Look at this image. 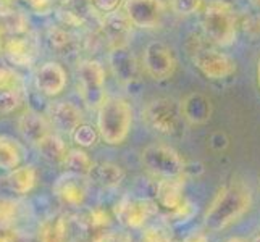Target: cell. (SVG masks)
<instances>
[{
	"label": "cell",
	"instance_id": "83f0119b",
	"mask_svg": "<svg viewBox=\"0 0 260 242\" xmlns=\"http://www.w3.org/2000/svg\"><path fill=\"white\" fill-rule=\"evenodd\" d=\"M20 202L13 199H0V231L12 229L20 218Z\"/></svg>",
	"mask_w": 260,
	"mask_h": 242
},
{
	"label": "cell",
	"instance_id": "836d02e7",
	"mask_svg": "<svg viewBox=\"0 0 260 242\" xmlns=\"http://www.w3.org/2000/svg\"><path fill=\"white\" fill-rule=\"evenodd\" d=\"M89 4H91L92 10L102 15H109L118 10L121 5V0H89Z\"/></svg>",
	"mask_w": 260,
	"mask_h": 242
},
{
	"label": "cell",
	"instance_id": "f35d334b",
	"mask_svg": "<svg viewBox=\"0 0 260 242\" xmlns=\"http://www.w3.org/2000/svg\"><path fill=\"white\" fill-rule=\"evenodd\" d=\"M183 242H209V240H207V236H205L204 232L197 231V232H192V234L187 236Z\"/></svg>",
	"mask_w": 260,
	"mask_h": 242
},
{
	"label": "cell",
	"instance_id": "7a4b0ae2",
	"mask_svg": "<svg viewBox=\"0 0 260 242\" xmlns=\"http://www.w3.org/2000/svg\"><path fill=\"white\" fill-rule=\"evenodd\" d=\"M202 28L205 38L213 46H233L238 34V18L233 5L225 0H210L207 5H204Z\"/></svg>",
	"mask_w": 260,
	"mask_h": 242
},
{
	"label": "cell",
	"instance_id": "f6af8a7d",
	"mask_svg": "<svg viewBox=\"0 0 260 242\" xmlns=\"http://www.w3.org/2000/svg\"><path fill=\"white\" fill-rule=\"evenodd\" d=\"M0 49H2V31H0Z\"/></svg>",
	"mask_w": 260,
	"mask_h": 242
},
{
	"label": "cell",
	"instance_id": "44dd1931",
	"mask_svg": "<svg viewBox=\"0 0 260 242\" xmlns=\"http://www.w3.org/2000/svg\"><path fill=\"white\" fill-rule=\"evenodd\" d=\"M38 183V171L32 165H23L12 169V173L7 176L8 189L15 194L24 195L34 189Z\"/></svg>",
	"mask_w": 260,
	"mask_h": 242
},
{
	"label": "cell",
	"instance_id": "6da1fadb",
	"mask_svg": "<svg viewBox=\"0 0 260 242\" xmlns=\"http://www.w3.org/2000/svg\"><path fill=\"white\" fill-rule=\"evenodd\" d=\"M252 205L250 189L241 181H231L221 187L205 212L204 223L209 231H221L238 221Z\"/></svg>",
	"mask_w": 260,
	"mask_h": 242
},
{
	"label": "cell",
	"instance_id": "d590c367",
	"mask_svg": "<svg viewBox=\"0 0 260 242\" xmlns=\"http://www.w3.org/2000/svg\"><path fill=\"white\" fill-rule=\"evenodd\" d=\"M24 2L36 15L41 16H46L53 10V0H24Z\"/></svg>",
	"mask_w": 260,
	"mask_h": 242
},
{
	"label": "cell",
	"instance_id": "d6986e66",
	"mask_svg": "<svg viewBox=\"0 0 260 242\" xmlns=\"http://www.w3.org/2000/svg\"><path fill=\"white\" fill-rule=\"evenodd\" d=\"M50 120L63 132H73L83 121V113L70 102H57L50 107Z\"/></svg>",
	"mask_w": 260,
	"mask_h": 242
},
{
	"label": "cell",
	"instance_id": "7bdbcfd3",
	"mask_svg": "<svg viewBox=\"0 0 260 242\" xmlns=\"http://www.w3.org/2000/svg\"><path fill=\"white\" fill-rule=\"evenodd\" d=\"M0 242H10V237H7L4 234H0Z\"/></svg>",
	"mask_w": 260,
	"mask_h": 242
},
{
	"label": "cell",
	"instance_id": "e0dca14e",
	"mask_svg": "<svg viewBox=\"0 0 260 242\" xmlns=\"http://www.w3.org/2000/svg\"><path fill=\"white\" fill-rule=\"evenodd\" d=\"M183 191L184 184L179 178H164L157 186V200L165 210L173 213L186 203Z\"/></svg>",
	"mask_w": 260,
	"mask_h": 242
},
{
	"label": "cell",
	"instance_id": "60d3db41",
	"mask_svg": "<svg viewBox=\"0 0 260 242\" xmlns=\"http://www.w3.org/2000/svg\"><path fill=\"white\" fill-rule=\"evenodd\" d=\"M12 5V0H0V8L2 7H10Z\"/></svg>",
	"mask_w": 260,
	"mask_h": 242
},
{
	"label": "cell",
	"instance_id": "52a82bcc",
	"mask_svg": "<svg viewBox=\"0 0 260 242\" xmlns=\"http://www.w3.org/2000/svg\"><path fill=\"white\" fill-rule=\"evenodd\" d=\"M78 86L89 109H101L105 102V71L97 60H86L78 68Z\"/></svg>",
	"mask_w": 260,
	"mask_h": 242
},
{
	"label": "cell",
	"instance_id": "4316f807",
	"mask_svg": "<svg viewBox=\"0 0 260 242\" xmlns=\"http://www.w3.org/2000/svg\"><path fill=\"white\" fill-rule=\"evenodd\" d=\"M0 31L20 36L28 31V20L23 13L10 10V7H2L0 8Z\"/></svg>",
	"mask_w": 260,
	"mask_h": 242
},
{
	"label": "cell",
	"instance_id": "2e32d148",
	"mask_svg": "<svg viewBox=\"0 0 260 242\" xmlns=\"http://www.w3.org/2000/svg\"><path fill=\"white\" fill-rule=\"evenodd\" d=\"M4 55L13 66H31L36 60V49L32 42L21 36H13L4 44Z\"/></svg>",
	"mask_w": 260,
	"mask_h": 242
},
{
	"label": "cell",
	"instance_id": "603a6c76",
	"mask_svg": "<svg viewBox=\"0 0 260 242\" xmlns=\"http://www.w3.org/2000/svg\"><path fill=\"white\" fill-rule=\"evenodd\" d=\"M24 157V149L18 141L0 134V168L2 169H15L21 165Z\"/></svg>",
	"mask_w": 260,
	"mask_h": 242
},
{
	"label": "cell",
	"instance_id": "4fadbf2b",
	"mask_svg": "<svg viewBox=\"0 0 260 242\" xmlns=\"http://www.w3.org/2000/svg\"><path fill=\"white\" fill-rule=\"evenodd\" d=\"M110 66L113 75L120 83L129 84L134 81L139 79V65L136 61L134 53L128 49V46H120V47H113L110 52Z\"/></svg>",
	"mask_w": 260,
	"mask_h": 242
},
{
	"label": "cell",
	"instance_id": "5b68a950",
	"mask_svg": "<svg viewBox=\"0 0 260 242\" xmlns=\"http://www.w3.org/2000/svg\"><path fill=\"white\" fill-rule=\"evenodd\" d=\"M181 118L183 116L178 103L168 97L154 98L142 110V121L152 131L165 134V136H172L179 129Z\"/></svg>",
	"mask_w": 260,
	"mask_h": 242
},
{
	"label": "cell",
	"instance_id": "9a60e30c",
	"mask_svg": "<svg viewBox=\"0 0 260 242\" xmlns=\"http://www.w3.org/2000/svg\"><path fill=\"white\" fill-rule=\"evenodd\" d=\"M179 110H181V116L189 124H204L210 120L213 105L207 95L201 92H192L181 100Z\"/></svg>",
	"mask_w": 260,
	"mask_h": 242
},
{
	"label": "cell",
	"instance_id": "7402d4cb",
	"mask_svg": "<svg viewBox=\"0 0 260 242\" xmlns=\"http://www.w3.org/2000/svg\"><path fill=\"white\" fill-rule=\"evenodd\" d=\"M87 178L102 187H115L121 184L124 179V171L118 165L110 163V161H102V163H94Z\"/></svg>",
	"mask_w": 260,
	"mask_h": 242
},
{
	"label": "cell",
	"instance_id": "4dcf8cb0",
	"mask_svg": "<svg viewBox=\"0 0 260 242\" xmlns=\"http://www.w3.org/2000/svg\"><path fill=\"white\" fill-rule=\"evenodd\" d=\"M170 8L181 16H189L204 8V0H170Z\"/></svg>",
	"mask_w": 260,
	"mask_h": 242
},
{
	"label": "cell",
	"instance_id": "ab89813d",
	"mask_svg": "<svg viewBox=\"0 0 260 242\" xmlns=\"http://www.w3.org/2000/svg\"><path fill=\"white\" fill-rule=\"evenodd\" d=\"M226 242H249V240L244 239V237H233V239H230V240H226Z\"/></svg>",
	"mask_w": 260,
	"mask_h": 242
},
{
	"label": "cell",
	"instance_id": "277c9868",
	"mask_svg": "<svg viewBox=\"0 0 260 242\" xmlns=\"http://www.w3.org/2000/svg\"><path fill=\"white\" fill-rule=\"evenodd\" d=\"M187 50L194 66L209 79H226L236 71V61L226 53L215 49L207 38H191L187 42Z\"/></svg>",
	"mask_w": 260,
	"mask_h": 242
},
{
	"label": "cell",
	"instance_id": "9c48e42d",
	"mask_svg": "<svg viewBox=\"0 0 260 242\" xmlns=\"http://www.w3.org/2000/svg\"><path fill=\"white\" fill-rule=\"evenodd\" d=\"M144 68L150 78L165 81L175 75L176 58L172 49L164 42H150L144 50Z\"/></svg>",
	"mask_w": 260,
	"mask_h": 242
},
{
	"label": "cell",
	"instance_id": "d4e9b609",
	"mask_svg": "<svg viewBox=\"0 0 260 242\" xmlns=\"http://www.w3.org/2000/svg\"><path fill=\"white\" fill-rule=\"evenodd\" d=\"M68 236L67 221L61 217L50 218L39 228V242H65Z\"/></svg>",
	"mask_w": 260,
	"mask_h": 242
},
{
	"label": "cell",
	"instance_id": "8d00e7d4",
	"mask_svg": "<svg viewBox=\"0 0 260 242\" xmlns=\"http://www.w3.org/2000/svg\"><path fill=\"white\" fill-rule=\"evenodd\" d=\"M89 220H91V225L92 226H97V228H102V226H107L110 223V217L109 213L102 209H95L91 212L89 215Z\"/></svg>",
	"mask_w": 260,
	"mask_h": 242
},
{
	"label": "cell",
	"instance_id": "b9f144b4",
	"mask_svg": "<svg viewBox=\"0 0 260 242\" xmlns=\"http://www.w3.org/2000/svg\"><path fill=\"white\" fill-rule=\"evenodd\" d=\"M257 81H258V87H260V58H258V63H257Z\"/></svg>",
	"mask_w": 260,
	"mask_h": 242
},
{
	"label": "cell",
	"instance_id": "ee69618b",
	"mask_svg": "<svg viewBox=\"0 0 260 242\" xmlns=\"http://www.w3.org/2000/svg\"><path fill=\"white\" fill-rule=\"evenodd\" d=\"M252 4L255 5L257 10H260V0H252Z\"/></svg>",
	"mask_w": 260,
	"mask_h": 242
},
{
	"label": "cell",
	"instance_id": "cb8c5ba5",
	"mask_svg": "<svg viewBox=\"0 0 260 242\" xmlns=\"http://www.w3.org/2000/svg\"><path fill=\"white\" fill-rule=\"evenodd\" d=\"M38 147H39L41 155L46 160L52 161V163H63L65 157L68 154V149H67V144L63 142V139L52 132L41 142Z\"/></svg>",
	"mask_w": 260,
	"mask_h": 242
},
{
	"label": "cell",
	"instance_id": "7c38bea8",
	"mask_svg": "<svg viewBox=\"0 0 260 242\" xmlns=\"http://www.w3.org/2000/svg\"><path fill=\"white\" fill-rule=\"evenodd\" d=\"M67 86V71L57 61L44 63L36 73V87L47 97H57Z\"/></svg>",
	"mask_w": 260,
	"mask_h": 242
},
{
	"label": "cell",
	"instance_id": "74e56055",
	"mask_svg": "<svg viewBox=\"0 0 260 242\" xmlns=\"http://www.w3.org/2000/svg\"><path fill=\"white\" fill-rule=\"evenodd\" d=\"M241 26L244 28V31L250 36H258L260 34V18L258 16H247L243 20Z\"/></svg>",
	"mask_w": 260,
	"mask_h": 242
},
{
	"label": "cell",
	"instance_id": "d6a6232c",
	"mask_svg": "<svg viewBox=\"0 0 260 242\" xmlns=\"http://www.w3.org/2000/svg\"><path fill=\"white\" fill-rule=\"evenodd\" d=\"M172 234L164 226H150L141 236V242H170Z\"/></svg>",
	"mask_w": 260,
	"mask_h": 242
},
{
	"label": "cell",
	"instance_id": "5bb4252c",
	"mask_svg": "<svg viewBox=\"0 0 260 242\" xmlns=\"http://www.w3.org/2000/svg\"><path fill=\"white\" fill-rule=\"evenodd\" d=\"M131 28L133 23L129 21V18L124 15V12H118V10L105 15L102 21V34L109 41L112 49L120 46H128V41L133 34Z\"/></svg>",
	"mask_w": 260,
	"mask_h": 242
},
{
	"label": "cell",
	"instance_id": "ffe728a7",
	"mask_svg": "<svg viewBox=\"0 0 260 242\" xmlns=\"http://www.w3.org/2000/svg\"><path fill=\"white\" fill-rule=\"evenodd\" d=\"M46 41L49 49L57 55H70L79 47L76 36L61 24L50 26L46 34Z\"/></svg>",
	"mask_w": 260,
	"mask_h": 242
},
{
	"label": "cell",
	"instance_id": "3957f363",
	"mask_svg": "<svg viewBox=\"0 0 260 242\" xmlns=\"http://www.w3.org/2000/svg\"><path fill=\"white\" fill-rule=\"evenodd\" d=\"M133 123V112L129 103L120 97L105 98L99 109L97 131L104 142L118 146L128 137Z\"/></svg>",
	"mask_w": 260,
	"mask_h": 242
},
{
	"label": "cell",
	"instance_id": "ac0fdd59",
	"mask_svg": "<svg viewBox=\"0 0 260 242\" xmlns=\"http://www.w3.org/2000/svg\"><path fill=\"white\" fill-rule=\"evenodd\" d=\"M18 128H20V132L24 137V141H28L29 144H34V146H39L50 134L49 123L41 113H36V112L24 113L20 118Z\"/></svg>",
	"mask_w": 260,
	"mask_h": 242
},
{
	"label": "cell",
	"instance_id": "f1b7e54d",
	"mask_svg": "<svg viewBox=\"0 0 260 242\" xmlns=\"http://www.w3.org/2000/svg\"><path fill=\"white\" fill-rule=\"evenodd\" d=\"M99 137L101 136H99L97 129L89 126V124H83V123L71 132V139H73V142L78 144L79 147H92Z\"/></svg>",
	"mask_w": 260,
	"mask_h": 242
},
{
	"label": "cell",
	"instance_id": "484cf974",
	"mask_svg": "<svg viewBox=\"0 0 260 242\" xmlns=\"http://www.w3.org/2000/svg\"><path fill=\"white\" fill-rule=\"evenodd\" d=\"M63 165L68 173H75L79 176H89V173H91V169L94 166V161L84 150L73 149V150H68Z\"/></svg>",
	"mask_w": 260,
	"mask_h": 242
},
{
	"label": "cell",
	"instance_id": "30bf717a",
	"mask_svg": "<svg viewBox=\"0 0 260 242\" xmlns=\"http://www.w3.org/2000/svg\"><path fill=\"white\" fill-rule=\"evenodd\" d=\"M152 212H154V203L147 199H139V197H126L115 207V215L118 221L131 229L144 226Z\"/></svg>",
	"mask_w": 260,
	"mask_h": 242
},
{
	"label": "cell",
	"instance_id": "bcb514c9",
	"mask_svg": "<svg viewBox=\"0 0 260 242\" xmlns=\"http://www.w3.org/2000/svg\"><path fill=\"white\" fill-rule=\"evenodd\" d=\"M257 242H260V234H258V237H257Z\"/></svg>",
	"mask_w": 260,
	"mask_h": 242
},
{
	"label": "cell",
	"instance_id": "8fae6325",
	"mask_svg": "<svg viewBox=\"0 0 260 242\" xmlns=\"http://www.w3.org/2000/svg\"><path fill=\"white\" fill-rule=\"evenodd\" d=\"M52 191L61 203L68 205V207H79L86 200L87 184L84 181V176L65 173L57 178Z\"/></svg>",
	"mask_w": 260,
	"mask_h": 242
},
{
	"label": "cell",
	"instance_id": "1f68e13d",
	"mask_svg": "<svg viewBox=\"0 0 260 242\" xmlns=\"http://www.w3.org/2000/svg\"><path fill=\"white\" fill-rule=\"evenodd\" d=\"M21 105L20 91H0V115H10Z\"/></svg>",
	"mask_w": 260,
	"mask_h": 242
},
{
	"label": "cell",
	"instance_id": "f546056e",
	"mask_svg": "<svg viewBox=\"0 0 260 242\" xmlns=\"http://www.w3.org/2000/svg\"><path fill=\"white\" fill-rule=\"evenodd\" d=\"M21 78L10 66H0V91H21Z\"/></svg>",
	"mask_w": 260,
	"mask_h": 242
},
{
	"label": "cell",
	"instance_id": "e575fe53",
	"mask_svg": "<svg viewBox=\"0 0 260 242\" xmlns=\"http://www.w3.org/2000/svg\"><path fill=\"white\" fill-rule=\"evenodd\" d=\"M94 242H133V237L124 231H105L99 234Z\"/></svg>",
	"mask_w": 260,
	"mask_h": 242
},
{
	"label": "cell",
	"instance_id": "ba28073f",
	"mask_svg": "<svg viewBox=\"0 0 260 242\" xmlns=\"http://www.w3.org/2000/svg\"><path fill=\"white\" fill-rule=\"evenodd\" d=\"M165 10L164 0H124L123 4V12L133 26L142 29L157 28L164 20Z\"/></svg>",
	"mask_w": 260,
	"mask_h": 242
},
{
	"label": "cell",
	"instance_id": "8992f818",
	"mask_svg": "<svg viewBox=\"0 0 260 242\" xmlns=\"http://www.w3.org/2000/svg\"><path fill=\"white\" fill-rule=\"evenodd\" d=\"M142 165L160 178H179L184 171L181 155L165 144H150L141 154Z\"/></svg>",
	"mask_w": 260,
	"mask_h": 242
}]
</instances>
